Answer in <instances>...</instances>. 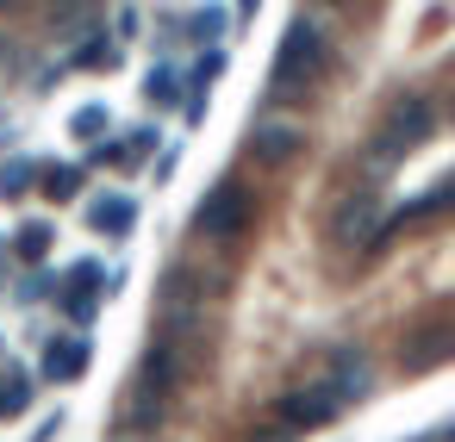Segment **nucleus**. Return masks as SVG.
Instances as JSON below:
<instances>
[{"label": "nucleus", "instance_id": "nucleus-5", "mask_svg": "<svg viewBox=\"0 0 455 442\" xmlns=\"http://www.w3.org/2000/svg\"><path fill=\"white\" fill-rule=\"evenodd\" d=\"M380 231H387V212H380V200H374V193L343 200V206H337V218H331V243H337V249H374V243H380Z\"/></svg>", "mask_w": 455, "mask_h": 442}, {"label": "nucleus", "instance_id": "nucleus-13", "mask_svg": "<svg viewBox=\"0 0 455 442\" xmlns=\"http://www.w3.org/2000/svg\"><path fill=\"white\" fill-rule=\"evenodd\" d=\"M443 206H455V181H436L430 193H418V206H405V212H399V225H418V218H436Z\"/></svg>", "mask_w": 455, "mask_h": 442}, {"label": "nucleus", "instance_id": "nucleus-21", "mask_svg": "<svg viewBox=\"0 0 455 442\" xmlns=\"http://www.w3.org/2000/svg\"><path fill=\"white\" fill-rule=\"evenodd\" d=\"M51 7H82V0H51Z\"/></svg>", "mask_w": 455, "mask_h": 442}, {"label": "nucleus", "instance_id": "nucleus-15", "mask_svg": "<svg viewBox=\"0 0 455 442\" xmlns=\"http://www.w3.org/2000/svg\"><path fill=\"white\" fill-rule=\"evenodd\" d=\"M44 249H51V225H26V231H20V256H26V262H38Z\"/></svg>", "mask_w": 455, "mask_h": 442}, {"label": "nucleus", "instance_id": "nucleus-19", "mask_svg": "<svg viewBox=\"0 0 455 442\" xmlns=\"http://www.w3.org/2000/svg\"><path fill=\"white\" fill-rule=\"evenodd\" d=\"M144 150H150V131H138V138H125V150H119V162H144Z\"/></svg>", "mask_w": 455, "mask_h": 442}, {"label": "nucleus", "instance_id": "nucleus-6", "mask_svg": "<svg viewBox=\"0 0 455 442\" xmlns=\"http://www.w3.org/2000/svg\"><path fill=\"white\" fill-rule=\"evenodd\" d=\"M318 380H331V386L343 392V405H355V399H368V386H374V361H368V349H355V343H337V349L324 355Z\"/></svg>", "mask_w": 455, "mask_h": 442}, {"label": "nucleus", "instance_id": "nucleus-3", "mask_svg": "<svg viewBox=\"0 0 455 442\" xmlns=\"http://www.w3.org/2000/svg\"><path fill=\"white\" fill-rule=\"evenodd\" d=\"M250 218H256V193H250L243 181H219V187L200 200V212H194V231H200L212 249H231V243H243Z\"/></svg>", "mask_w": 455, "mask_h": 442}, {"label": "nucleus", "instance_id": "nucleus-9", "mask_svg": "<svg viewBox=\"0 0 455 442\" xmlns=\"http://www.w3.org/2000/svg\"><path fill=\"white\" fill-rule=\"evenodd\" d=\"M44 380H57V386H69V380H82L88 374V336H57V343H44Z\"/></svg>", "mask_w": 455, "mask_h": 442}, {"label": "nucleus", "instance_id": "nucleus-23", "mask_svg": "<svg viewBox=\"0 0 455 442\" xmlns=\"http://www.w3.org/2000/svg\"><path fill=\"white\" fill-rule=\"evenodd\" d=\"M0 7H26V0H0Z\"/></svg>", "mask_w": 455, "mask_h": 442}, {"label": "nucleus", "instance_id": "nucleus-2", "mask_svg": "<svg viewBox=\"0 0 455 442\" xmlns=\"http://www.w3.org/2000/svg\"><path fill=\"white\" fill-rule=\"evenodd\" d=\"M430 131H436V107H430L424 94L393 100V113L380 119V131L368 138V169H393V162H399L405 150H418Z\"/></svg>", "mask_w": 455, "mask_h": 442}, {"label": "nucleus", "instance_id": "nucleus-1", "mask_svg": "<svg viewBox=\"0 0 455 442\" xmlns=\"http://www.w3.org/2000/svg\"><path fill=\"white\" fill-rule=\"evenodd\" d=\"M324 75H331V38H324V26L293 20L287 38H281V51H275V69H268V100L275 107L306 100Z\"/></svg>", "mask_w": 455, "mask_h": 442}, {"label": "nucleus", "instance_id": "nucleus-10", "mask_svg": "<svg viewBox=\"0 0 455 442\" xmlns=\"http://www.w3.org/2000/svg\"><path fill=\"white\" fill-rule=\"evenodd\" d=\"M299 144H306V131H299V125H287V119H262V125L250 131V150H256L262 162H287Z\"/></svg>", "mask_w": 455, "mask_h": 442}, {"label": "nucleus", "instance_id": "nucleus-4", "mask_svg": "<svg viewBox=\"0 0 455 442\" xmlns=\"http://www.w3.org/2000/svg\"><path fill=\"white\" fill-rule=\"evenodd\" d=\"M275 417L287 423V430H324V423H337L343 417V392L331 386V380H306V386H293V392H281V405H275Z\"/></svg>", "mask_w": 455, "mask_h": 442}, {"label": "nucleus", "instance_id": "nucleus-8", "mask_svg": "<svg viewBox=\"0 0 455 442\" xmlns=\"http://www.w3.org/2000/svg\"><path fill=\"white\" fill-rule=\"evenodd\" d=\"M455 355V318H430V324H418L405 343H399V361L411 367V374H424V367H436V361H449Z\"/></svg>", "mask_w": 455, "mask_h": 442}, {"label": "nucleus", "instance_id": "nucleus-24", "mask_svg": "<svg viewBox=\"0 0 455 442\" xmlns=\"http://www.w3.org/2000/svg\"><path fill=\"white\" fill-rule=\"evenodd\" d=\"M318 7H343V0H318Z\"/></svg>", "mask_w": 455, "mask_h": 442}, {"label": "nucleus", "instance_id": "nucleus-20", "mask_svg": "<svg viewBox=\"0 0 455 442\" xmlns=\"http://www.w3.org/2000/svg\"><path fill=\"white\" fill-rule=\"evenodd\" d=\"M0 287H7V243H0Z\"/></svg>", "mask_w": 455, "mask_h": 442}, {"label": "nucleus", "instance_id": "nucleus-22", "mask_svg": "<svg viewBox=\"0 0 455 442\" xmlns=\"http://www.w3.org/2000/svg\"><path fill=\"white\" fill-rule=\"evenodd\" d=\"M250 7H256V0H237V13H250Z\"/></svg>", "mask_w": 455, "mask_h": 442}, {"label": "nucleus", "instance_id": "nucleus-17", "mask_svg": "<svg viewBox=\"0 0 455 442\" xmlns=\"http://www.w3.org/2000/svg\"><path fill=\"white\" fill-rule=\"evenodd\" d=\"M293 436H299V430H287L281 417H275V423H262V430H250V442H293Z\"/></svg>", "mask_w": 455, "mask_h": 442}, {"label": "nucleus", "instance_id": "nucleus-11", "mask_svg": "<svg viewBox=\"0 0 455 442\" xmlns=\"http://www.w3.org/2000/svg\"><path fill=\"white\" fill-rule=\"evenodd\" d=\"M88 225H94L100 237H132V225H138V200H132V193H107V200L88 206Z\"/></svg>", "mask_w": 455, "mask_h": 442}, {"label": "nucleus", "instance_id": "nucleus-18", "mask_svg": "<svg viewBox=\"0 0 455 442\" xmlns=\"http://www.w3.org/2000/svg\"><path fill=\"white\" fill-rule=\"evenodd\" d=\"M32 181V162H13V169H0V187H7V193H20Z\"/></svg>", "mask_w": 455, "mask_h": 442}, {"label": "nucleus", "instance_id": "nucleus-14", "mask_svg": "<svg viewBox=\"0 0 455 442\" xmlns=\"http://www.w3.org/2000/svg\"><path fill=\"white\" fill-rule=\"evenodd\" d=\"M32 405V380L13 367V374H0V417H13V411H26Z\"/></svg>", "mask_w": 455, "mask_h": 442}, {"label": "nucleus", "instance_id": "nucleus-7", "mask_svg": "<svg viewBox=\"0 0 455 442\" xmlns=\"http://www.w3.org/2000/svg\"><path fill=\"white\" fill-rule=\"evenodd\" d=\"M107 274H100V262H76L63 280H57V299H63V312L76 318V324H88L94 312H100V299H107Z\"/></svg>", "mask_w": 455, "mask_h": 442}, {"label": "nucleus", "instance_id": "nucleus-16", "mask_svg": "<svg viewBox=\"0 0 455 442\" xmlns=\"http://www.w3.org/2000/svg\"><path fill=\"white\" fill-rule=\"evenodd\" d=\"M100 125H107V113H100V107H82V113H76V138H94Z\"/></svg>", "mask_w": 455, "mask_h": 442}, {"label": "nucleus", "instance_id": "nucleus-12", "mask_svg": "<svg viewBox=\"0 0 455 442\" xmlns=\"http://www.w3.org/2000/svg\"><path fill=\"white\" fill-rule=\"evenodd\" d=\"M144 94H150L156 107H181V100H188V82L175 75V63H163V69H150V82H144Z\"/></svg>", "mask_w": 455, "mask_h": 442}]
</instances>
